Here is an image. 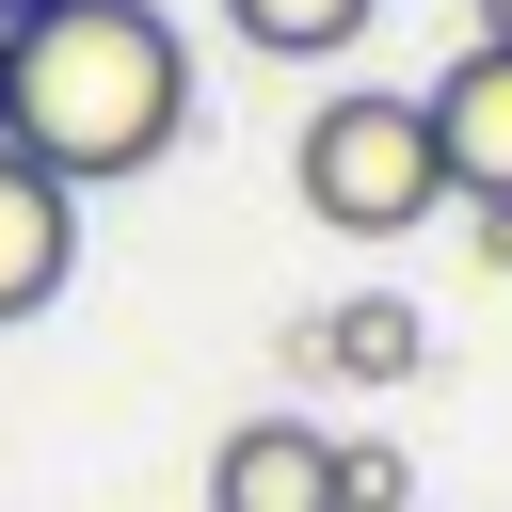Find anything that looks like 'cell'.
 <instances>
[{
  "mask_svg": "<svg viewBox=\"0 0 512 512\" xmlns=\"http://www.w3.org/2000/svg\"><path fill=\"white\" fill-rule=\"evenodd\" d=\"M192 128V48L160 0H48L0 32V144L48 160L64 192H128Z\"/></svg>",
  "mask_w": 512,
  "mask_h": 512,
  "instance_id": "cell-1",
  "label": "cell"
},
{
  "mask_svg": "<svg viewBox=\"0 0 512 512\" xmlns=\"http://www.w3.org/2000/svg\"><path fill=\"white\" fill-rule=\"evenodd\" d=\"M288 192H304V224H336V240H416V224L448 208L432 112H416V96H384V80L320 96V112H304V144H288Z\"/></svg>",
  "mask_w": 512,
  "mask_h": 512,
  "instance_id": "cell-2",
  "label": "cell"
},
{
  "mask_svg": "<svg viewBox=\"0 0 512 512\" xmlns=\"http://www.w3.org/2000/svg\"><path fill=\"white\" fill-rule=\"evenodd\" d=\"M432 112V160H448V208H480V192H512V48H448V80L416 96Z\"/></svg>",
  "mask_w": 512,
  "mask_h": 512,
  "instance_id": "cell-3",
  "label": "cell"
},
{
  "mask_svg": "<svg viewBox=\"0 0 512 512\" xmlns=\"http://www.w3.org/2000/svg\"><path fill=\"white\" fill-rule=\"evenodd\" d=\"M64 272H80V192H64L48 160H16V144H0V336H16V320H48V304H64Z\"/></svg>",
  "mask_w": 512,
  "mask_h": 512,
  "instance_id": "cell-4",
  "label": "cell"
},
{
  "mask_svg": "<svg viewBox=\"0 0 512 512\" xmlns=\"http://www.w3.org/2000/svg\"><path fill=\"white\" fill-rule=\"evenodd\" d=\"M208 512H336V432L320 416H240L208 448Z\"/></svg>",
  "mask_w": 512,
  "mask_h": 512,
  "instance_id": "cell-5",
  "label": "cell"
},
{
  "mask_svg": "<svg viewBox=\"0 0 512 512\" xmlns=\"http://www.w3.org/2000/svg\"><path fill=\"white\" fill-rule=\"evenodd\" d=\"M416 352H432V320L400 288H352V304H320L288 336V368H336V384H416Z\"/></svg>",
  "mask_w": 512,
  "mask_h": 512,
  "instance_id": "cell-6",
  "label": "cell"
},
{
  "mask_svg": "<svg viewBox=\"0 0 512 512\" xmlns=\"http://www.w3.org/2000/svg\"><path fill=\"white\" fill-rule=\"evenodd\" d=\"M368 16H384V0H224V32H240L256 64H336Z\"/></svg>",
  "mask_w": 512,
  "mask_h": 512,
  "instance_id": "cell-7",
  "label": "cell"
},
{
  "mask_svg": "<svg viewBox=\"0 0 512 512\" xmlns=\"http://www.w3.org/2000/svg\"><path fill=\"white\" fill-rule=\"evenodd\" d=\"M336 512H416V464L384 432H336Z\"/></svg>",
  "mask_w": 512,
  "mask_h": 512,
  "instance_id": "cell-8",
  "label": "cell"
},
{
  "mask_svg": "<svg viewBox=\"0 0 512 512\" xmlns=\"http://www.w3.org/2000/svg\"><path fill=\"white\" fill-rule=\"evenodd\" d=\"M464 240H480V272H512V192H480V208H464Z\"/></svg>",
  "mask_w": 512,
  "mask_h": 512,
  "instance_id": "cell-9",
  "label": "cell"
},
{
  "mask_svg": "<svg viewBox=\"0 0 512 512\" xmlns=\"http://www.w3.org/2000/svg\"><path fill=\"white\" fill-rule=\"evenodd\" d=\"M480 48H512V0H480Z\"/></svg>",
  "mask_w": 512,
  "mask_h": 512,
  "instance_id": "cell-10",
  "label": "cell"
},
{
  "mask_svg": "<svg viewBox=\"0 0 512 512\" xmlns=\"http://www.w3.org/2000/svg\"><path fill=\"white\" fill-rule=\"evenodd\" d=\"M16 16H48V0H0V32H16Z\"/></svg>",
  "mask_w": 512,
  "mask_h": 512,
  "instance_id": "cell-11",
  "label": "cell"
}]
</instances>
